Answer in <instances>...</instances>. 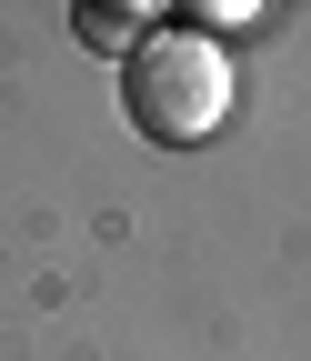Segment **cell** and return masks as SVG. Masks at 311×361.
Here are the masks:
<instances>
[{"label":"cell","instance_id":"cell-2","mask_svg":"<svg viewBox=\"0 0 311 361\" xmlns=\"http://www.w3.org/2000/svg\"><path fill=\"white\" fill-rule=\"evenodd\" d=\"M141 20H161V11H141V0H91V11H80V40H91V51H141Z\"/></svg>","mask_w":311,"mask_h":361},{"label":"cell","instance_id":"cell-1","mask_svg":"<svg viewBox=\"0 0 311 361\" xmlns=\"http://www.w3.org/2000/svg\"><path fill=\"white\" fill-rule=\"evenodd\" d=\"M121 90H130V130L181 151V141H211L221 130V111H231V61H221L201 30H151L141 51H130Z\"/></svg>","mask_w":311,"mask_h":361}]
</instances>
